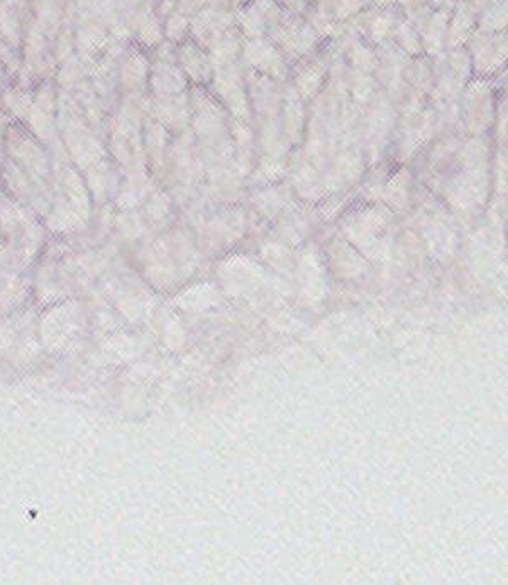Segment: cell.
<instances>
[{"instance_id": "cell-12", "label": "cell", "mask_w": 508, "mask_h": 585, "mask_svg": "<svg viewBox=\"0 0 508 585\" xmlns=\"http://www.w3.org/2000/svg\"><path fill=\"white\" fill-rule=\"evenodd\" d=\"M287 178L293 190L304 200H321L329 193L321 171L315 168L302 148L292 149L288 158Z\"/></svg>"}, {"instance_id": "cell-16", "label": "cell", "mask_w": 508, "mask_h": 585, "mask_svg": "<svg viewBox=\"0 0 508 585\" xmlns=\"http://www.w3.org/2000/svg\"><path fill=\"white\" fill-rule=\"evenodd\" d=\"M150 82L156 99H168L188 92V78L178 66L177 53L156 63Z\"/></svg>"}, {"instance_id": "cell-1", "label": "cell", "mask_w": 508, "mask_h": 585, "mask_svg": "<svg viewBox=\"0 0 508 585\" xmlns=\"http://www.w3.org/2000/svg\"><path fill=\"white\" fill-rule=\"evenodd\" d=\"M192 121L190 131L194 134L197 148L202 151H227L232 149L231 115L221 102L204 87L192 88Z\"/></svg>"}, {"instance_id": "cell-31", "label": "cell", "mask_w": 508, "mask_h": 585, "mask_svg": "<svg viewBox=\"0 0 508 585\" xmlns=\"http://www.w3.org/2000/svg\"><path fill=\"white\" fill-rule=\"evenodd\" d=\"M277 2L285 11L305 16V12L309 9L312 0H277Z\"/></svg>"}, {"instance_id": "cell-14", "label": "cell", "mask_w": 508, "mask_h": 585, "mask_svg": "<svg viewBox=\"0 0 508 585\" xmlns=\"http://www.w3.org/2000/svg\"><path fill=\"white\" fill-rule=\"evenodd\" d=\"M307 104L300 99L297 90L292 83H283L282 99V132L285 143L292 149L302 148L305 141V129H307Z\"/></svg>"}, {"instance_id": "cell-5", "label": "cell", "mask_w": 508, "mask_h": 585, "mask_svg": "<svg viewBox=\"0 0 508 585\" xmlns=\"http://www.w3.org/2000/svg\"><path fill=\"white\" fill-rule=\"evenodd\" d=\"M268 39L282 51L290 66L315 53L324 41L307 17L288 11H283L282 19Z\"/></svg>"}, {"instance_id": "cell-32", "label": "cell", "mask_w": 508, "mask_h": 585, "mask_svg": "<svg viewBox=\"0 0 508 585\" xmlns=\"http://www.w3.org/2000/svg\"><path fill=\"white\" fill-rule=\"evenodd\" d=\"M466 2H470L471 6L475 7L476 11L481 12L488 9V7L493 6V4H497L500 0H466Z\"/></svg>"}, {"instance_id": "cell-27", "label": "cell", "mask_w": 508, "mask_h": 585, "mask_svg": "<svg viewBox=\"0 0 508 585\" xmlns=\"http://www.w3.org/2000/svg\"><path fill=\"white\" fill-rule=\"evenodd\" d=\"M146 143H148V156H150L148 159H150L153 168L158 170L163 165L166 148L165 127L161 126L160 122H151V126L148 127Z\"/></svg>"}, {"instance_id": "cell-8", "label": "cell", "mask_w": 508, "mask_h": 585, "mask_svg": "<svg viewBox=\"0 0 508 585\" xmlns=\"http://www.w3.org/2000/svg\"><path fill=\"white\" fill-rule=\"evenodd\" d=\"M402 17L404 12L398 6H370L346 22V28L376 48L392 39L393 31Z\"/></svg>"}, {"instance_id": "cell-7", "label": "cell", "mask_w": 508, "mask_h": 585, "mask_svg": "<svg viewBox=\"0 0 508 585\" xmlns=\"http://www.w3.org/2000/svg\"><path fill=\"white\" fill-rule=\"evenodd\" d=\"M470 53L473 77L492 78L502 72L507 63L508 39L505 33H483L476 29L468 43L464 44Z\"/></svg>"}, {"instance_id": "cell-9", "label": "cell", "mask_w": 508, "mask_h": 585, "mask_svg": "<svg viewBox=\"0 0 508 585\" xmlns=\"http://www.w3.org/2000/svg\"><path fill=\"white\" fill-rule=\"evenodd\" d=\"M241 63L251 72L260 73L275 82L285 83L290 80L292 66L268 38L246 39Z\"/></svg>"}, {"instance_id": "cell-34", "label": "cell", "mask_w": 508, "mask_h": 585, "mask_svg": "<svg viewBox=\"0 0 508 585\" xmlns=\"http://www.w3.org/2000/svg\"><path fill=\"white\" fill-rule=\"evenodd\" d=\"M453 2H456V0H453Z\"/></svg>"}, {"instance_id": "cell-4", "label": "cell", "mask_w": 508, "mask_h": 585, "mask_svg": "<svg viewBox=\"0 0 508 585\" xmlns=\"http://www.w3.org/2000/svg\"><path fill=\"white\" fill-rule=\"evenodd\" d=\"M209 92L221 102L234 121L253 126V109L249 100L248 78L243 63L214 70Z\"/></svg>"}, {"instance_id": "cell-13", "label": "cell", "mask_w": 508, "mask_h": 585, "mask_svg": "<svg viewBox=\"0 0 508 585\" xmlns=\"http://www.w3.org/2000/svg\"><path fill=\"white\" fill-rule=\"evenodd\" d=\"M236 26V7H207L190 17V36L204 46L216 43L222 34Z\"/></svg>"}, {"instance_id": "cell-10", "label": "cell", "mask_w": 508, "mask_h": 585, "mask_svg": "<svg viewBox=\"0 0 508 585\" xmlns=\"http://www.w3.org/2000/svg\"><path fill=\"white\" fill-rule=\"evenodd\" d=\"M283 11L277 0H246L236 7V26L244 39L270 38Z\"/></svg>"}, {"instance_id": "cell-28", "label": "cell", "mask_w": 508, "mask_h": 585, "mask_svg": "<svg viewBox=\"0 0 508 585\" xmlns=\"http://www.w3.org/2000/svg\"><path fill=\"white\" fill-rule=\"evenodd\" d=\"M165 34L173 43H183L190 36V17L183 12L173 11L166 19Z\"/></svg>"}, {"instance_id": "cell-20", "label": "cell", "mask_w": 508, "mask_h": 585, "mask_svg": "<svg viewBox=\"0 0 508 585\" xmlns=\"http://www.w3.org/2000/svg\"><path fill=\"white\" fill-rule=\"evenodd\" d=\"M231 141L238 165L249 176L258 161V141L253 126L231 119Z\"/></svg>"}, {"instance_id": "cell-26", "label": "cell", "mask_w": 508, "mask_h": 585, "mask_svg": "<svg viewBox=\"0 0 508 585\" xmlns=\"http://www.w3.org/2000/svg\"><path fill=\"white\" fill-rule=\"evenodd\" d=\"M508 11L507 0H500L497 4L480 12L478 29L483 33H505L507 31Z\"/></svg>"}, {"instance_id": "cell-3", "label": "cell", "mask_w": 508, "mask_h": 585, "mask_svg": "<svg viewBox=\"0 0 508 585\" xmlns=\"http://www.w3.org/2000/svg\"><path fill=\"white\" fill-rule=\"evenodd\" d=\"M461 124L470 136H486L497 124V99L490 78H471L466 83L461 100Z\"/></svg>"}, {"instance_id": "cell-19", "label": "cell", "mask_w": 508, "mask_h": 585, "mask_svg": "<svg viewBox=\"0 0 508 585\" xmlns=\"http://www.w3.org/2000/svg\"><path fill=\"white\" fill-rule=\"evenodd\" d=\"M478 16L480 12L471 6L466 0H456L451 16H449L448 26V50L461 48L468 43L471 34L478 29Z\"/></svg>"}, {"instance_id": "cell-22", "label": "cell", "mask_w": 508, "mask_h": 585, "mask_svg": "<svg viewBox=\"0 0 508 585\" xmlns=\"http://www.w3.org/2000/svg\"><path fill=\"white\" fill-rule=\"evenodd\" d=\"M344 85L348 90L349 99L354 105H358L359 109L368 107L381 92L380 83L376 80L375 75L358 72L353 68H346Z\"/></svg>"}, {"instance_id": "cell-2", "label": "cell", "mask_w": 508, "mask_h": 585, "mask_svg": "<svg viewBox=\"0 0 508 585\" xmlns=\"http://www.w3.org/2000/svg\"><path fill=\"white\" fill-rule=\"evenodd\" d=\"M398 110L381 90L359 115L356 136L365 153L368 168L381 163L397 129Z\"/></svg>"}, {"instance_id": "cell-17", "label": "cell", "mask_w": 508, "mask_h": 585, "mask_svg": "<svg viewBox=\"0 0 508 585\" xmlns=\"http://www.w3.org/2000/svg\"><path fill=\"white\" fill-rule=\"evenodd\" d=\"M449 16H451V9H436L417 29L424 55L431 60L448 50Z\"/></svg>"}, {"instance_id": "cell-25", "label": "cell", "mask_w": 508, "mask_h": 585, "mask_svg": "<svg viewBox=\"0 0 508 585\" xmlns=\"http://www.w3.org/2000/svg\"><path fill=\"white\" fill-rule=\"evenodd\" d=\"M392 41L397 44L400 50L407 53V55L412 56V58L424 55L419 33H417L414 26L405 19V16L400 19L397 28L393 31Z\"/></svg>"}, {"instance_id": "cell-18", "label": "cell", "mask_w": 508, "mask_h": 585, "mask_svg": "<svg viewBox=\"0 0 508 585\" xmlns=\"http://www.w3.org/2000/svg\"><path fill=\"white\" fill-rule=\"evenodd\" d=\"M156 119L161 126L175 132H187L192 121L190 90L182 95L156 100Z\"/></svg>"}, {"instance_id": "cell-23", "label": "cell", "mask_w": 508, "mask_h": 585, "mask_svg": "<svg viewBox=\"0 0 508 585\" xmlns=\"http://www.w3.org/2000/svg\"><path fill=\"white\" fill-rule=\"evenodd\" d=\"M405 80L409 83L410 90L417 97L429 99L432 87H434V65L431 58L426 55L417 56L410 60L405 70Z\"/></svg>"}, {"instance_id": "cell-33", "label": "cell", "mask_w": 508, "mask_h": 585, "mask_svg": "<svg viewBox=\"0 0 508 585\" xmlns=\"http://www.w3.org/2000/svg\"><path fill=\"white\" fill-rule=\"evenodd\" d=\"M398 0H370V6L385 7L397 6Z\"/></svg>"}, {"instance_id": "cell-30", "label": "cell", "mask_w": 508, "mask_h": 585, "mask_svg": "<svg viewBox=\"0 0 508 585\" xmlns=\"http://www.w3.org/2000/svg\"><path fill=\"white\" fill-rule=\"evenodd\" d=\"M124 78H126L127 85H131V87H136L139 83L146 82L148 65H146L143 56H133L131 60L127 61Z\"/></svg>"}, {"instance_id": "cell-6", "label": "cell", "mask_w": 508, "mask_h": 585, "mask_svg": "<svg viewBox=\"0 0 508 585\" xmlns=\"http://www.w3.org/2000/svg\"><path fill=\"white\" fill-rule=\"evenodd\" d=\"M366 7H370V0H312L305 17L326 41L339 38L344 24Z\"/></svg>"}, {"instance_id": "cell-29", "label": "cell", "mask_w": 508, "mask_h": 585, "mask_svg": "<svg viewBox=\"0 0 508 585\" xmlns=\"http://www.w3.org/2000/svg\"><path fill=\"white\" fill-rule=\"evenodd\" d=\"M207 7H236V0H178V11L192 17Z\"/></svg>"}, {"instance_id": "cell-15", "label": "cell", "mask_w": 508, "mask_h": 585, "mask_svg": "<svg viewBox=\"0 0 508 585\" xmlns=\"http://www.w3.org/2000/svg\"><path fill=\"white\" fill-rule=\"evenodd\" d=\"M177 61L188 82L195 83V87H205L212 82L214 65L210 61L209 51L195 43L194 39L183 41L177 51Z\"/></svg>"}, {"instance_id": "cell-21", "label": "cell", "mask_w": 508, "mask_h": 585, "mask_svg": "<svg viewBox=\"0 0 508 585\" xmlns=\"http://www.w3.org/2000/svg\"><path fill=\"white\" fill-rule=\"evenodd\" d=\"M244 41L246 39L239 31L238 26H234L226 34H222L216 43L210 44L207 51H209L214 70L239 63L241 56H243Z\"/></svg>"}, {"instance_id": "cell-11", "label": "cell", "mask_w": 508, "mask_h": 585, "mask_svg": "<svg viewBox=\"0 0 508 585\" xmlns=\"http://www.w3.org/2000/svg\"><path fill=\"white\" fill-rule=\"evenodd\" d=\"M288 82L297 90L300 99L304 100L305 104H310L329 82V58L326 50L319 48L312 55L297 61L292 66Z\"/></svg>"}, {"instance_id": "cell-24", "label": "cell", "mask_w": 508, "mask_h": 585, "mask_svg": "<svg viewBox=\"0 0 508 585\" xmlns=\"http://www.w3.org/2000/svg\"><path fill=\"white\" fill-rule=\"evenodd\" d=\"M412 173L407 166L402 165L398 170L392 171L388 176L385 185H383V197L387 202L395 207H404L405 203L410 200L412 192Z\"/></svg>"}]
</instances>
